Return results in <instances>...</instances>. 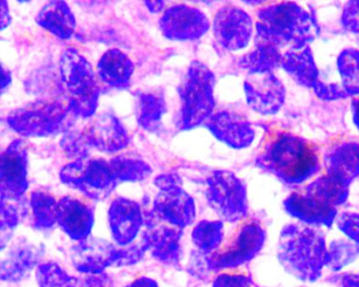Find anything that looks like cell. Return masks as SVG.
Here are the masks:
<instances>
[{
	"mask_svg": "<svg viewBox=\"0 0 359 287\" xmlns=\"http://www.w3.org/2000/svg\"><path fill=\"white\" fill-rule=\"evenodd\" d=\"M257 164L289 183H300L320 167L316 146L285 130H272L258 152Z\"/></svg>",
	"mask_w": 359,
	"mask_h": 287,
	"instance_id": "obj_1",
	"label": "cell"
},
{
	"mask_svg": "<svg viewBox=\"0 0 359 287\" xmlns=\"http://www.w3.org/2000/svg\"><path fill=\"white\" fill-rule=\"evenodd\" d=\"M277 255L290 274L304 282H314L327 266L325 239L313 228L285 226L279 239Z\"/></svg>",
	"mask_w": 359,
	"mask_h": 287,
	"instance_id": "obj_2",
	"label": "cell"
},
{
	"mask_svg": "<svg viewBox=\"0 0 359 287\" xmlns=\"http://www.w3.org/2000/svg\"><path fill=\"white\" fill-rule=\"evenodd\" d=\"M314 18L294 3L268 6L258 13L257 38L277 47L304 49V46L316 35Z\"/></svg>",
	"mask_w": 359,
	"mask_h": 287,
	"instance_id": "obj_3",
	"label": "cell"
},
{
	"mask_svg": "<svg viewBox=\"0 0 359 287\" xmlns=\"http://www.w3.org/2000/svg\"><path fill=\"white\" fill-rule=\"evenodd\" d=\"M60 76L71 111L85 118L92 116L97 108L100 89L90 62L76 50H66L60 58Z\"/></svg>",
	"mask_w": 359,
	"mask_h": 287,
	"instance_id": "obj_4",
	"label": "cell"
},
{
	"mask_svg": "<svg viewBox=\"0 0 359 287\" xmlns=\"http://www.w3.org/2000/svg\"><path fill=\"white\" fill-rule=\"evenodd\" d=\"M215 77L209 68L193 62L180 87L184 129L190 130L211 117L214 108Z\"/></svg>",
	"mask_w": 359,
	"mask_h": 287,
	"instance_id": "obj_5",
	"label": "cell"
},
{
	"mask_svg": "<svg viewBox=\"0 0 359 287\" xmlns=\"http://www.w3.org/2000/svg\"><path fill=\"white\" fill-rule=\"evenodd\" d=\"M129 144V136L118 119L102 115L88 123L81 131L65 136L62 148L70 156L83 158L90 148L106 153H115Z\"/></svg>",
	"mask_w": 359,
	"mask_h": 287,
	"instance_id": "obj_6",
	"label": "cell"
},
{
	"mask_svg": "<svg viewBox=\"0 0 359 287\" xmlns=\"http://www.w3.org/2000/svg\"><path fill=\"white\" fill-rule=\"evenodd\" d=\"M62 181L94 200H102L119 183L113 160L79 159L66 165L60 173Z\"/></svg>",
	"mask_w": 359,
	"mask_h": 287,
	"instance_id": "obj_7",
	"label": "cell"
},
{
	"mask_svg": "<svg viewBox=\"0 0 359 287\" xmlns=\"http://www.w3.org/2000/svg\"><path fill=\"white\" fill-rule=\"evenodd\" d=\"M69 111V104L60 100H41L13 111L8 116V123L20 135L46 137L60 129Z\"/></svg>",
	"mask_w": 359,
	"mask_h": 287,
	"instance_id": "obj_8",
	"label": "cell"
},
{
	"mask_svg": "<svg viewBox=\"0 0 359 287\" xmlns=\"http://www.w3.org/2000/svg\"><path fill=\"white\" fill-rule=\"evenodd\" d=\"M207 199L210 206L228 222L247 216V192L243 182L228 171H216L208 179Z\"/></svg>",
	"mask_w": 359,
	"mask_h": 287,
	"instance_id": "obj_9",
	"label": "cell"
},
{
	"mask_svg": "<svg viewBox=\"0 0 359 287\" xmlns=\"http://www.w3.org/2000/svg\"><path fill=\"white\" fill-rule=\"evenodd\" d=\"M155 184L158 186L159 194L154 200L153 215L182 230L192 224L196 216L194 200L182 190L178 178L173 175L159 176Z\"/></svg>",
	"mask_w": 359,
	"mask_h": 287,
	"instance_id": "obj_10",
	"label": "cell"
},
{
	"mask_svg": "<svg viewBox=\"0 0 359 287\" xmlns=\"http://www.w3.org/2000/svg\"><path fill=\"white\" fill-rule=\"evenodd\" d=\"M266 232L255 220L245 222L237 230L232 242L208 258L210 270H233L251 261L264 246Z\"/></svg>",
	"mask_w": 359,
	"mask_h": 287,
	"instance_id": "obj_11",
	"label": "cell"
},
{
	"mask_svg": "<svg viewBox=\"0 0 359 287\" xmlns=\"http://www.w3.org/2000/svg\"><path fill=\"white\" fill-rule=\"evenodd\" d=\"M1 199L16 200L28 188V154L22 140L16 139L1 155Z\"/></svg>",
	"mask_w": 359,
	"mask_h": 287,
	"instance_id": "obj_12",
	"label": "cell"
},
{
	"mask_svg": "<svg viewBox=\"0 0 359 287\" xmlns=\"http://www.w3.org/2000/svg\"><path fill=\"white\" fill-rule=\"evenodd\" d=\"M159 26L167 38L192 41L203 36L209 30L210 22L201 10L186 5H175L163 13Z\"/></svg>",
	"mask_w": 359,
	"mask_h": 287,
	"instance_id": "obj_13",
	"label": "cell"
},
{
	"mask_svg": "<svg viewBox=\"0 0 359 287\" xmlns=\"http://www.w3.org/2000/svg\"><path fill=\"white\" fill-rule=\"evenodd\" d=\"M252 34L251 18L232 6L222 8L214 20V35L220 46L230 51L243 49Z\"/></svg>",
	"mask_w": 359,
	"mask_h": 287,
	"instance_id": "obj_14",
	"label": "cell"
},
{
	"mask_svg": "<svg viewBox=\"0 0 359 287\" xmlns=\"http://www.w3.org/2000/svg\"><path fill=\"white\" fill-rule=\"evenodd\" d=\"M283 66L300 85L313 88L317 95L323 99H336L346 95V92L337 85L329 87L319 81L318 71L308 48L287 52L283 56Z\"/></svg>",
	"mask_w": 359,
	"mask_h": 287,
	"instance_id": "obj_15",
	"label": "cell"
},
{
	"mask_svg": "<svg viewBox=\"0 0 359 287\" xmlns=\"http://www.w3.org/2000/svg\"><path fill=\"white\" fill-rule=\"evenodd\" d=\"M152 216V219L148 221V228L142 234V239L155 259L168 265H176L180 262L182 253L180 239L182 230Z\"/></svg>",
	"mask_w": 359,
	"mask_h": 287,
	"instance_id": "obj_16",
	"label": "cell"
},
{
	"mask_svg": "<svg viewBox=\"0 0 359 287\" xmlns=\"http://www.w3.org/2000/svg\"><path fill=\"white\" fill-rule=\"evenodd\" d=\"M285 207L293 217L314 225L330 227L336 216V207L304 188L293 192L285 201Z\"/></svg>",
	"mask_w": 359,
	"mask_h": 287,
	"instance_id": "obj_17",
	"label": "cell"
},
{
	"mask_svg": "<svg viewBox=\"0 0 359 287\" xmlns=\"http://www.w3.org/2000/svg\"><path fill=\"white\" fill-rule=\"evenodd\" d=\"M109 222L114 240L121 246L131 244L144 223L140 204L129 199H116L109 209Z\"/></svg>",
	"mask_w": 359,
	"mask_h": 287,
	"instance_id": "obj_18",
	"label": "cell"
},
{
	"mask_svg": "<svg viewBox=\"0 0 359 287\" xmlns=\"http://www.w3.org/2000/svg\"><path fill=\"white\" fill-rule=\"evenodd\" d=\"M117 247L100 239L81 241L72 251V261L79 272L102 274L109 266L115 265Z\"/></svg>",
	"mask_w": 359,
	"mask_h": 287,
	"instance_id": "obj_19",
	"label": "cell"
},
{
	"mask_svg": "<svg viewBox=\"0 0 359 287\" xmlns=\"http://www.w3.org/2000/svg\"><path fill=\"white\" fill-rule=\"evenodd\" d=\"M205 127L217 139L235 148H245L254 139V130L251 123L236 113L222 112L212 115Z\"/></svg>",
	"mask_w": 359,
	"mask_h": 287,
	"instance_id": "obj_20",
	"label": "cell"
},
{
	"mask_svg": "<svg viewBox=\"0 0 359 287\" xmlns=\"http://www.w3.org/2000/svg\"><path fill=\"white\" fill-rule=\"evenodd\" d=\"M245 90L250 106L262 114L276 112L285 99L283 85L270 73L255 74L245 81Z\"/></svg>",
	"mask_w": 359,
	"mask_h": 287,
	"instance_id": "obj_21",
	"label": "cell"
},
{
	"mask_svg": "<svg viewBox=\"0 0 359 287\" xmlns=\"http://www.w3.org/2000/svg\"><path fill=\"white\" fill-rule=\"evenodd\" d=\"M57 222L71 239L81 242L91 234L93 209L79 199L64 197L58 202Z\"/></svg>",
	"mask_w": 359,
	"mask_h": 287,
	"instance_id": "obj_22",
	"label": "cell"
},
{
	"mask_svg": "<svg viewBox=\"0 0 359 287\" xmlns=\"http://www.w3.org/2000/svg\"><path fill=\"white\" fill-rule=\"evenodd\" d=\"M41 258V251L34 245L18 243L1 262V279L9 282L22 280L39 264Z\"/></svg>",
	"mask_w": 359,
	"mask_h": 287,
	"instance_id": "obj_23",
	"label": "cell"
},
{
	"mask_svg": "<svg viewBox=\"0 0 359 287\" xmlns=\"http://www.w3.org/2000/svg\"><path fill=\"white\" fill-rule=\"evenodd\" d=\"M327 173L348 182L359 175V144L342 141L327 152Z\"/></svg>",
	"mask_w": 359,
	"mask_h": 287,
	"instance_id": "obj_24",
	"label": "cell"
},
{
	"mask_svg": "<svg viewBox=\"0 0 359 287\" xmlns=\"http://www.w3.org/2000/svg\"><path fill=\"white\" fill-rule=\"evenodd\" d=\"M39 26L60 39H69L76 28L74 15L65 1H51L37 16Z\"/></svg>",
	"mask_w": 359,
	"mask_h": 287,
	"instance_id": "obj_25",
	"label": "cell"
},
{
	"mask_svg": "<svg viewBox=\"0 0 359 287\" xmlns=\"http://www.w3.org/2000/svg\"><path fill=\"white\" fill-rule=\"evenodd\" d=\"M98 75L104 83L115 88L128 85L134 72V64L129 57L119 50L106 52L97 66Z\"/></svg>",
	"mask_w": 359,
	"mask_h": 287,
	"instance_id": "obj_26",
	"label": "cell"
},
{
	"mask_svg": "<svg viewBox=\"0 0 359 287\" xmlns=\"http://www.w3.org/2000/svg\"><path fill=\"white\" fill-rule=\"evenodd\" d=\"M279 49L269 41L257 38L255 48L243 58L241 64L254 74L269 73L279 64L283 66V56Z\"/></svg>",
	"mask_w": 359,
	"mask_h": 287,
	"instance_id": "obj_27",
	"label": "cell"
},
{
	"mask_svg": "<svg viewBox=\"0 0 359 287\" xmlns=\"http://www.w3.org/2000/svg\"><path fill=\"white\" fill-rule=\"evenodd\" d=\"M33 219L36 228H50L57 222L58 202L47 192H34L31 194Z\"/></svg>",
	"mask_w": 359,
	"mask_h": 287,
	"instance_id": "obj_28",
	"label": "cell"
},
{
	"mask_svg": "<svg viewBox=\"0 0 359 287\" xmlns=\"http://www.w3.org/2000/svg\"><path fill=\"white\" fill-rule=\"evenodd\" d=\"M224 239V225L220 221L199 222L192 232V240L203 253H214Z\"/></svg>",
	"mask_w": 359,
	"mask_h": 287,
	"instance_id": "obj_29",
	"label": "cell"
},
{
	"mask_svg": "<svg viewBox=\"0 0 359 287\" xmlns=\"http://www.w3.org/2000/svg\"><path fill=\"white\" fill-rule=\"evenodd\" d=\"M39 287H83L81 281L70 276L64 268L53 262L41 264L37 268Z\"/></svg>",
	"mask_w": 359,
	"mask_h": 287,
	"instance_id": "obj_30",
	"label": "cell"
},
{
	"mask_svg": "<svg viewBox=\"0 0 359 287\" xmlns=\"http://www.w3.org/2000/svg\"><path fill=\"white\" fill-rule=\"evenodd\" d=\"M338 66L342 76L344 92L352 95H359V51L351 49L342 52L338 60Z\"/></svg>",
	"mask_w": 359,
	"mask_h": 287,
	"instance_id": "obj_31",
	"label": "cell"
},
{
	"mask_svg": "<svg viewBox=\"0 0 359 287\" xmlns=\"http://www.w3.org/2000/svg\"><path fill=\"white\" fill-rule=\"evenodd\" d=\"M358 255V244L346 240H335L327 247V266L333 272H338L354 262Z\"/></svg>",
	"mask_w": 359,
	"mask_h": 287,
	"instance_id": "obj_32",
	"label": "cell"
},
{
	"mask_svg": "<svg viewBox=\"0 0 359 287\" xmlns=\"http://www.w3.org/2000/svg\"><path fill=\"white\" fill-rule=\"evenodd\" d=\"M165 110L163 98L152 94H144L138 102V122L144 129L150 130L158 122Z\"/></svg>",
	"mask_w": 359,
	"mask_h": 287,
	"instance_id": "obj_33",
	"label": "cell"
},
{
	"mask_svg": "<svg viewBox=\"0 0 359 287\" xmlns=\"http://www.w3.org/2000/svg\"><path fill=\"white\" fill-rule=\"evenodd\" d=\"M112 160L121 182L140 181L150 175L151 167L144 161L126 157H116Z\"/></svg>",
	"mask_w": 359,
	"mask_h": 287,
	"instance_id": "obj_34",
	"label": "cell"
},
{
	"mask_svg": "<svg viewBox=\"0 0 359 287\" xmlns=\"http://www.w3.org/2000/svg\"><path fill=\"white\" fill-rule=\"evenodd\" d=\"M149 251L148 245L142 239L140 243L135 245H127L125 248L117 247V258L115 265L126 266L137 263L144 257L146 251Z\"/></svg>",
	"mask_w": 359,
	"mask_h": 287,
	"instance_id": "obj_35",
	"label": "cell"
},
{
	"mask_svg": "<svg viewBox=\"0 0 359 287\" xmlns=\"http://www.w3.org/2000/svg\"><path fill=\"white\" fill-rule=\"evenodd\" d=\"M338 227L348 238L359 244V214H344L339 218Z\"/></svg>",
	"mask_w": 359,
	"mask_h": 287,
	"instance_id": "obj_36",
	"label": "cell"
},
{
	"mask_svg": "<svg viewBox=\"0 0 359 287\" xmlns=\"http://www.w3.org/2000/svg\"><path fill=\"white\" fill-rule=\"evenodd\" d=\"M251 278L247 274H232V272H226V274H219L216 276L213 282V287H251Z\"/></svg>",
	"mask_w": 359,
	"mask_h": 287,
	"instance_id": "obj_37",
	"label": "cell"
},
{
	"mask_svg": "<svg viewBox=\"0 0 359 287\" xmlns=\"http://www.w3.org/2000/svg\"><path fill=\"white\" fill-rule=\"evenodd\" d=\"M342 22L348 30L359 33V1H351L346 5Z\"/></svg>",
	"mask_w": 359,
	"mask_h": 287,
	"instance_id": "obj_38",
	"label": "cell"
},
{
	"mask_svg": "<svg viewBox=\"0 0 359 287\" xmlns=\"http://www.w3.org/2000/svg\"><path fill=\"white\" fill-rule=\"evenodd\" d=\"M85 287H114L113 285L112 279L110 278L109 274H90L85 280Z\"/></svg>",
	"mask_w": 359,
	"mask_h": 287,
	"instance_id": "obj_39",
	"label": "cell"
},
{
	"mask_svg": "<svg viewBox=\"0 0 359 287\" xmlns=\"http://www.w3.org/2000/svg\"><path fill=\"white\" fill-rule=\"evenodd\" d=\"M126 287H158V284L156 281L148 278V276H140Z\"/></svg>",
	"mask_w": 359,
	"mask_h": 287,
	"instance_id": "obj_40",
	"label": "cell"
},
{
	"mask_svg": "<svg viewBox=\"0 0 359 287\" xmlns=\"http://www.w3.org/2000/svg\"><path fill=\"white\" fill-rule=\"evenodd\" d=\"M341 287H359V272L344 274L341 280Z\"/></svg>",
	"mask_w": 359,
	"mask_h": 287,
	"instance_id": "obj_41",
	"label": "cell"
},
{
	"mask_svg": "<svg viewBox=\"0 0 359 287\" xmlns=\"http://www.w3.org/2000/svg\"><path fill=\"white\" fill-rule=\"evenodd\" d=\"M353 119H354L355 125L359 130V98L353 100L352 104Z\"/></svg>",
	"mask_w": 359,
	"mask_h": 287,
	"instance_id": "obj_42",
	"label": "cell"
},
{
	"mask_svg": "<svg viewBox=\"0 0 359 287\" xmlns=\"http://www.w3.org/2000/svg\"><path fill=\"white\" fill-rule=\"evenodd\" d=\"M146 6L153 12H159L165 7L163 1H146Z\"/></svg>",
	"mask_w": 359,
	"mask_h": 287,
	"instance_id": "obj_43",
	"label": "cell"
},
{
	"mask_svg": "<svg viewBox=\"0 0 359 287\" xmlns=\"http://www.w3.org/2000/svg\"><path fill=\"white\" fill-rule=\"evenodd\" d=\"M1 26H3V29H5L7 27V22L6 20H8V22L10 24V16H6V13L8 12L7 4L6 1H1Z\"/></svg>",
	"mask_w": 359,
	"mask_h": 287,
	"instance_id": "obj_44",
	"label": "cell"
}]
</instances>
